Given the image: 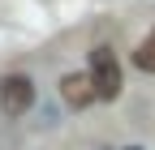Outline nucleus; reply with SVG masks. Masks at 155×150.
<instances>
[{
	"label": "nucleus",
	"mask_w": 155,
	"mask_h": 150,
	"mask_svg": "<svg viewBox=\"0 0 155 150\" xmlns=\"http://www.w3.org/2000/svg\"><path fill=\"white\" fill-rule=\"evenodd\" d=\"M91 82H95V95L99 99H116L121 95V64H116L112 47H95L91 52Z\"/></svg>",
	"instance_id": "f257e3e1"
},
{
	"label": "nucleus",
	"mask_w": 155,
	"mask_h": 150,
	"mask_svg": "<svg viewBox=\"0 0 155 150\" xmlns=\"http://www.w3.org/2000/svg\"><path fill=\"white\" fill-rule=\"evenodd\" d=\"M35 103V82L26 73H5L0 77V111L5 116H26Z\"/></svg>",
	"instance_id": "f03ea898"
},
{
	"label": "nucleus",
	"mask_w": 155,
	"mask_h": 150,
	"mask_svg": "<svg viewBox=\"0 0 155 150\" xmlns=\"http://www.w3.org/2000/svg\"><path fill=\"white\" fill-rule=\"evenodd\" d=\"M61 99H65L69 107H91L95 99H99L91 73H65V77H61Z\"/></svg>",
	"instance_id": "7ed1b4c3"
},
{
	"label": "nucleus",
	"mask_w": 155,
	"mask_h": 150,
	"mask_svg": "<svg viewBox=\"0 0 155 150\" xmlns=\"http://www.w3.org/2000/svg\"><path fill=\"white\" fill-rule=\"evenodd\" d=\"M134 64H138L142 73H155V39H151V34L138 43V52H134Z\"/></svg>",
	"instance_id": "20e7f679"
},
{
	"label": "nucleus",
	"mask_w": 155,
	"mask_h": 150,
	"mask_svg": "<svg viewBox=\"0 0 155 150\" xmlns=\"http://www.w3.org/2000/svg\"><path fill=\"white\" fill-rule=\"evenodd\" d=\"M151 39H155V30H151Z\"/></svg>",
	"instance_id": "39448f33"
}]
</instances>
